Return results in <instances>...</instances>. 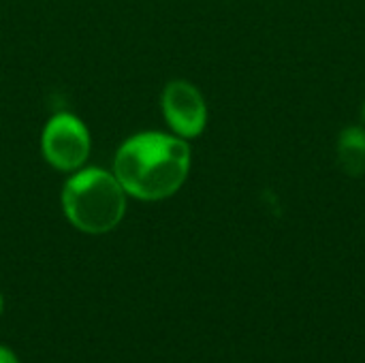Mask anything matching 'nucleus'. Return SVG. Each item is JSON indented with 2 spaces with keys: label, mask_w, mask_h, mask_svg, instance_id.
Wrapping results in <instances>:
<instances>
[{
  "label": "nucleus",
  "mask_w": 365,
  "mask_h": 363,
  "mask_svg": "<svg viewBox=\"0 0 365 363\" xmlns=\"http://www.w3.org/2000/svg\"><path fill=\"white\" fill-rule=\"evenodd\" d=\"M338 160L346 175L359 178L365 173V131L351 126L344 128L338 141Z\"/></svg>",
  "instance_id": "obj_5"
},
{
  "label": "nucleus",
  "mask_w": 365,
  "mask_h": 363,
  "mask_svg": "<svg viewBox=\"0 0 365 363\" xmlns=\"http://www.w3.org/2000/svg\"><path fill=\"white\" fill-rule=\"evenodd\" d=\"M41 145L49 165L60 171H75L90 154V135L79 118L71 113H58L47 122Z\"/></svg>",
  "instance_id": "obj_3"
},
{
  "label": "nucleus",
  "mask_w": 365,
  "mask_h": 363,
  "mask_svg": "<svg viewBox=\"0 0 365 363\" xmlns=\"http://www.w3.org/2000/svg\"><path fill=\"white\" fill-rule=\"evenodd\" d=\"M163 113L173 133L182 139L199 137L207 124V107L201 92L188 81H171L163 92Z\"/></svg>",
  "instance_id": "obj_4"
},
{
  "label": "nucleus",
  "mask_w": 365,
  "mask_h": 363,
  "mask_svg": "<svg viewBox=\"0 0 365 363\" xmlns=\"http://www.w3.org/2000/svg\"><path fill=\"white\" fill-rule=\"evenodd\" d=\"M0 312H2V295H0Z\"/></svg>",
  "instance_id": "obj_7"
},
{
  "label": "nucleus",
  "mask_w": 365,
  "mask_h": 363,
  "mask_svg": "<svg viewBox=\"0 0 365 363\" xmlns=\"http://www.w3.org/2000/svg\"><path fill=\"white\" fill-rule=\"evenodd\" d=\"M188 169L190 148L182 137L139 133L118 150L113 175L126 195L143 201H158L182 188Z\"/></svg>",
  "instance_id": "obj_1"
},
{
  "label": "nucleus",
  "mask_w": 365,
  "mask_h": 363,
  "mask_svg": "<svg viewBox=\"0 0 365 363\" xmlns=\"http://www.w3.org/2000/svg\"><path fill=\"white\" fill-rule=\"evenodd\" d=\"M62 208L73 227L83 233H107L126 212V190L113 173L103 169L77 171L62 190Z\"/></svg>",
  "instance_id": "obj_2"
},
{
  "label": "nucleus",
  "mask_w": 365,
  "mask_h": 363,
  "mask_svg": "<svg viewBox=\"0 0 365 363\" xmlns=\"http://www.w3.org/2000/svg\"><path fill=\"white\" fill-rule=\"evenodd\" d=\"M364 118H365V109H364Z\"/></svg>",
  "instance_id": "obj_8"
},
{
  "label": "nucleus",
  "mask_w": 365,
  "mask_h": 363,
  "mask_svg": "<svg viewBox=\"0 0 365 363\" xmlns=\"http://www.w3.org/2000/svg\"><path fill=\"white\" fill-rule=\"evenodd\" d=\"M0 363H19V362H17V357H15L6 347H2V344H0Z\"/></svg>",
  "instance_id": "obj_6"
}]
</instances>
